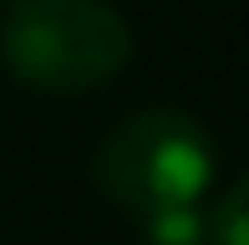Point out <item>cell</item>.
<instances>
[{
  "label": "cell",
  "mask_w": 249,
  "mask_h": 245,
  "mask_svg": "<svg viewBox=\"0 0 249 245\" xmlns=\"http://www.w3.org/2000/svg\"><path fill=\"white\" fill-rule=\"evenodd\" d=\"M244 209H249V184L234 179L229 189L219 194V204L209 209V245H249L244 235Z\"/></svg>",
  "instance_id": "4"
},
{
  "label": "cell",
  "mask_w": 249,
  "mask_h": 245,
  "mask_svg": "<svg viewBox=\"0 0 249 245\" xmlns=\"http://www.w3.org/2000/svg\"><path fill=\"white\" fill-rule=\"evenodd\" d=\"M142 240L148 245H209V220L198 204H173L142 215Z\"/></svg>",
  "instance_id": "3"
},
{
  "label": "cell",
  "mask_w": 249,
  "mask_h": 245,
  "mask_svg": "<svg viewBox=\"0 0 249 245\" xmlns=\"http://www.w3.org/2000/svg\"><path fill=\"white\" fill-rule=\"evenodd\" d=\"M0 61L41 92H92L132 61V26L107 0H16Z\"/></svg>",
  "instance_id": "1"
},
{
  "label": "cell",
  "mask_w": 249,
  "mask_h": 245,
  "mask_svg": "<svg viewBox=\"0 0 249 245\" xmlns=\"http://www.w3.org/2000/svg\"><path fill=\"white\" fill-rule=\"evenodd\" d=\"M97 184L132 215L198 204L213 184V143L198 118L178 107H148L107 133L97 153Z\"/></svg>",
  "instance_id": "2"
}]
</instances>
